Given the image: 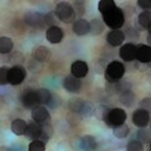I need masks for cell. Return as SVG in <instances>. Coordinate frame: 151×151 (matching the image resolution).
I'll return each mask as SVG.
<instances>
[{
	"label": "cell",
	"instance_id": "1",
	"mask_svg": "<svg viewBox=\"0 0 151 151\" xmlns=\"http://www.w3.org/2000/svg\"><path fill=\"white\" fill-rule=\"evenodd\" d=\"M102 20L105 23V25L111 28L112 30H117L125 24V13L120 6H115L111 9L105 15H102Z\"/></svg>",
	"mask_w": 151,
	"mask_h": 151
},
{
	"label": "cell",
	"instance_id": "2",
	"mask_svg": "<svg viewBox=\"0 0 151 151\" xmlns=\"http://www.w3.org/2000/svg\"><path fill=\"white\" fill-rule=\"evenodd\" d=\"M125 74V65L124 63L119 62V60H112L107 64L106 70H105V78L108 84H115Z\"/></svg>",
	"mask_w": 151,
	"mask_h": 151
},
{
	"label": "cell",
	"instance_id": "3",
	"mask_svg": "<svg viewBox=\"0 0 151 151\" xmlns=\"http://www.w3.org/2000/svg\"><path fill=\"white\" fill-rule=\"evenodd\" d=\"M54 14L57 19H59L60 22L65 23V24H69V23H73L76 22V12L70 3H67V1H60L55 5V10H54Z\"/></svg>",
	"mask_w": 151,
	"mask_h": 151
},
{
	"label": "cell",
	"instance_id": "4",
	"mask_svg": "<svg viewBox=\"0 0 151 151\" xmlns=\"http://www.w3.org/2000/svg\"><path fill=\"white\" fill-rule=\"evenodd\" d=\"M126 119H127V113H126V111L124 110V108H120V107L111 108L110 112H108L106 125L110 126V127L119 126V125L125 124Z\"/></svg>",
	"mask_w": 151,
	"mask_h": 151
},
{
	"label": "cell",
	"instance_id": "5",
	"mask_svg": "<svg viewBox=\"0 0 151 151\" xmlns=\"http://www.w3.org/2000/svg\"><path fill=\"white\" fill-rule=\"evenodd\" d=\"M27 78V69L22 64H14L9 69V84L12 86H19L24 82Z\"/></svg>",
	"mask_w": 151,
	"mask_h": 151
},
{
	"label": "cell",
	"instance_id": "6",
	"mask_svg": "<svg viewBox=\"0 0 151 151\" xmlns=\"http://www.w3.org/2000/svg\"><path fill=\"white\" fill-rule=\"evenodd\" d=\"M24 23L32 28H37V29H43L45 28V17L44 14L39 12H28L24 15Z\"/></svg>",
	"mask_w": 151,
	"mask_h": 151
},
{
	"label": "cell",
	"instance_id": "7",
	"mask_svg": "<svg viewBox=\"0 0 151 151\" xmlns=\"http://www.w3.org/2000/svg\"><path fill=\"white\" fill-rule=\"evenodd\" d=\"M32 120L39 125L49 124L50 122V115L49 111L45 106H37L32 110Z\"/></svg>",
	"mask_w": 151,
	"mask_h": 151
},
{
	"label": "cell",
	"instance_id": "8",
	"mask_svg": "<svg viewBox=\"0 0 151 151\" xmlns=\"http://www.w3.org/2000/svg\"><path fill=\"white\" fill-rule=\"evenodd\" d=\"M150 121H151L150 113L145 110L137 108V110L134 111V113H132V124L136 127H139V129L147 127V125H150Z\"/></svg>",
	"mask_w": 151,
	"mask_h": 151
},
{
	"label": "cell",
	"instance_id": "9",
	"mask_svg": "<svg viewBox=\"0 0 151 151\" xmlns=\"http://www.w3.org/2000/svg\"><path fill=\"white\" fill-rule=\"evenodd\" d=\"M88 72H89V67L87 62H84V60H81V59L74 60L72 65H70V73H72L73 77L78 79L84 78L88 74Z\"/></svg>",
	"mask_w": 151,
	"mask_h": 151
},
{
	"label": "cell",
	"instance_id": "10",
	"mask_svg": "<svg viewBox=\"0 0 151 151\" xmlns=\"http://www.w3.org/2000/svg\"><path fill=\"white\" fill-rule=\"evenodd\" d=\"M63 37H64L63 29L58 25L50 27L45 32V38L50 44H59L60 42L63 40Z\"/></svg>",
	"mask_w": 151,
	"mask_h": 151
},
{
	"label": "cell",
	"instance_id": "11",
	"mask_svg": "<svg viewBox=\"0 0 151 151\" xmlns=\"http://www.w3.org/2000/svg\"><path fill=\"white\" fill-rule=\"evenodd\" d=\"M22 103L25 108H34L37 106H40V102H39V97H38V93L37 91H33V89H29L23 93L22 96Z\"/></svg>",
	"mask_w": 151,
	"mask_h": 151
},
{
	"label": "cell",
	"instance_id": "12",
	"mask_svg": "<svg viewBox=\"0 0 151 151\" xmlns=\"http://www.w3.org/2000/svg\"><path fill=\"white\" fill-rule=\"evenodd\" d=\"M120 58L125 62H134L136 59V45L134 43L122 44L120 48Z\"/></svg>",
	"mask_w": 151,
	"mask_h": 151
},
{
	"label": "cell",
	"instance_id": "13",
	"mask_svg": "<svg viewBox=\"0 0 151 151\" xmlns=\"http://www.w3.org/2000/svg\"><path fill=\"white\" fill-rule=\"evenodd\" d=\"M136 60L142 64H147L151 60V47L149 44L136 45Z\"/></svg>",
	"mask_w": 151,
	"mask_h": 151
},
{
	"label": "cell",
	"instance_id": "14",
	"mask_svg": "<svg viewBox=\"0 0 151 151\" xmlns=\"http://www.w3.org/2000/svg\"><path fill=\"white\" fill-rule=\"evenodd\" d=\"M82 82L73 76H67L63 79V88L69 93H78L81 91Z\"/></svg>",
	"mask_w": 151,
	"mask_h": 151
},
{
	"label": "cell",
	"instance_id": "15",
	"mask_svg": "<svg viewBox=\"0 0 151 151\" xmlns=\"http://www.w3.org/2000/svg\"><path fill=\"white\" fill-rule=\"evenodd\" d=\"M32 58L39 63L47 62L50 58V50L44 45H38L34 47L32 50Z\"/></svg>",
	"mask_w": 151,
	"mask_h": 151
},
{
	"label": "cell",
	"instance_id": "16",
	"mask_svg": "<svg viewBox=\"0 0 151 151\" xmlns=\"http://www.w3.org/2000/svg\"><path fill=\"white\" fill-rule=\"evenodd\" d=\"M72 32L76 35L83 37L89 33V22L86 20L84 18H79L77 19L73 24H72Z\"/></svg>",
	"mask_w": 151,
	"mask_h": 151
},
{
	"label": "cell",
	"instance_id": "17",
	"mask_svg": "<svg viewBox=\"0 0 151 151\" xmlns=\"http://www.w3.org/2000/svg\"><path fill=\"white\" fill-rule=\"evenodd\" d=\"M125 40V33L117 29V30H111L107 34V43L111 47H119L124 44Z\"/></svg>",
	"mask_w": 151,
	"mask_h": 151
},
{
	"label": "cell",
	"instance_id": "18",
	"mask_svg": "<svg viewBox=\"0 0 151 151\" xmlns=\"http://www.w3.org/2000/svg\"><path fill=\"white\" fill-rule=\"evenodd\" d=\"M79 147L83 151H94L97 149V140L92 135H84L79 140Z\"/></svg>",
	"mask_w": 151,
	"mask_h": 151
},
{
	"label": "cell",
	"instance_id": "19",
	"mask_svg": "<svg viewBox=\"0 0 151 151\" xmlns=\"http://www.w3.org/2000/svg\"><path fill=\"white\" fill-rule=\"evenodd\" d=\"M40 130H42V125H39V124H37V122L33 121L32 124H28L24 136H25V137H28L29 140H32V141L39 140V137H40Z\"/></svg>",
	"mask_w": 151,
	"mask_h": 151
},
{
	"label": "cell",
	"instance_id": "20",
	"mask_svg": "<svg viewBox=\"0 0 151 151\" xmlns=\"http://www.w3.org/2000/svg\"><path fill=\"white\" fill-rule=\"evenodd\" d=\"M27 121L25 120H23V119H15V120H13L12 121V124H10V130L14 135H17V136H23L25 134V130H27Z\"/></svg>",
	"mask_w": 151,
	"mask_h": 151
},
{
	"label": "cell",
	"instance_id": "21",
	"mask_svg": "<svg viewBox=\"0 0 151 151\" xmlns=\"http://www.w3.org/2000/svg\"><path fill=\"white\" fill-rule=\"evenodd\" d=\"M87 105V101H84L83 98L81 97H74V98H70L69 102H68V108L70 112H76V113H79L83 111V108L86 107Z\"/></svg>",
	"mask_w": 151,
	"mask_h": 151
},
{
	"label": "cell",
	"instance_id": "22",
	"mask_svg": "<svg viewBox=\"0 0 151 151\" xmlns=\"http://www.w3.org/2000/svg\"><path fill=\"white\" fill-rule=\"evenodd\" d=\"M105 30V23L101 19H92L89 22V33L92 35H101Z\"/></svg>",
	"mask_w": 151,
	"mask_h": 151
},
{
	"label": "cell",
	"instance_id": "23",
	"mask_svg": "<svg viewBox=\"0 0 151 151\" xmlns=\"http://www.w3.org/2000/svg\"><path fill=\"white\" fill-rule=\"evenodd\" d=\"M135 100H136L135 94H134V92H132L131 89H127V91H124V92L120 93V102L126 107L134 106V103L136 102Z\"/></svg>",
	"mask_w": 151,
	"mask_h": 151
},
{
	"label": "cell",
	"instance_id": "24",
	"mask_svg": "<svg viewBox=\"0 0 151 151\" xmlns=\"http://www.w3.org/2000/svg\"><path fill=\"white\" fill-rule=\"evenodd\" d=\"M14 48V43L12 38L9 37H0V53L1 54H10Z\"/></svg>",
	"mask_w": 151,
	"mask_h": 151
},
{
	"label": "cell",
	"instance_id": "25",
	"mask_svg": "<svg viewBox=\"0 0 151 151\" xmlns=\"http://www.w3.org/2000/svg\"><path fill=\"white\" fill-rule=\"evenodd\" d=\"M53 134H54V130H53V126H52L50 124H44V125H42L39 140L47 144L52 137H53Z\"/></svg>",
	"mask_w": 151,
	"mask_h": 151
},
{
	"label": "cell",
	"instance_id": "26",
	"mask_svg": "<svg viewBox=\"0 0 151 151\" xmlns=\"http://www.w3.org/2000/svg\"><path fill=\"white\" fill-rule=\"evenodd\" d=\"M113 129V136L117 139H126L127 136L130 135V127L127 126L126 124H122V125H119V126H115L112 127Z\"/></svg>",
	"mask_w": 151,
	"mask_h": 151
},
{
	"label": "cell",
	"instance_id": "27",
	"mask_svg": "<svg viewBox=\"0 0 151 151\" xmlns=\"http://www.w3.org/2000/svg\"><path fill=\"white\" fill-rule=\"evenodd\" d=\"M137 23L141 28H145V29H147V28L151 25V12L150 10H144L142 13L139 14L137 17Z\"/></svg>",
	"mask_w": 151,
	"mask_h": 151
},
{
	"label": "cell",
	"instance_id": "28",
	"mask_svg": "<svg viewBox=\"0 0 151 151\" xmlns=\"http://www.w3.org/2000/svg\"><path fill=\"white\" fill-rule=\"evenodd\" d=\"M111 108L110 107H106V106H98L96 110L93 111V115L97 117L98 120H101L103 124L107 122V117H108V112H110Z\"/></svg>",
	"mask_w": 151,
	"mask_h": 151
},
{
	"label": "cell",
	"instance_id": "29",
	"mask_svg": "<svg viewBox=\"0 0 151 151\" xmlns=\"http://www.w3.org/2000/svg\"><path fill=\"white\" fill-rule=\"evenodd\" d=\"M37 93H38V97H39V102H40V106H44V105H48L50 98H52V93L49 89L47 88H39L37 89Z\"/></svg>",
	"mask_w": 151,
	"mask_h": 151
},
{
	"label": "cell",
	"instance_id": "30",
	"mask_svg": "<svg viewBox=\"0 0 151 151\" xmlns=\"http://www.w3.org/2000/svg\"><path fill=\"white\" fill-rule=\"evenodd\" d=\"M137 141H140L142 145L150 144L151 142V130H147V127L140 129L137 131Z\"/></svg>",
	"mask_w": 151,
	"mask_h": 151
},
{
	"label": "cell",
	"instance_id": "31",
	"mask_svg": "<svg viewBox=\"0 0 151 151\" xmlns=\"http://www.w3.org/2000/svg\"><path fill=\"white\" fill-rule=\"evenodd\" d=\"M116 6V3L113 1V0H101L100 3H98V10L102 15H105L106 13H108Z\"/></svg>",
	"mask_w": 151,
	"mask_h": 151
},
{
	"label": "cell",
	"instance_id": "32",
	"mask_svg": "<svg viewBox=\"0 0 151 151\" xmlns=\"http://www.w3.org/2000/svg\"><path fill=\"white\" fill-rule=\"evenodd\" d=\"M72 6L76 12V15H78L81 18L84 15V13H86V4H84V1H82V0H76L72 4Z\"/></svg>",
	"mask_w": 151,
	"mask_h": 151
},
{
	"label": "cell",
	"instance_id": "33",
	"mask_svg": "<svg viewBox=\"0 0 151 151\" xmlns=\"http://www.w3.org/2000/svg\"><path fill=\"white\" fill-rule=\"evenodd\" d=\"M28 151H45V142L40 140L32 141L28 146Z\"/></svg>",
	"mask_w": 151,
	"mask_h": 151
},
{
	"label": "cell",
	"instance_id": "34",
	"mask_svg": "<svg viewBox=\"0 0 151 151\" xmlns=\"http://www.w3.org/2000/svg\"><path fill=\"white\" fill-rule=\"evenodd\" d=\"M9 67H0V86H5L9 83Z\"/></svg>",
	"mask_w": 151,
	"mask_h": 151
},
{
	"label": "cell",
	"instance_id": "35",
	"mask_svg": "<svg viewBox=\"0 0 151 151\" xmlns=\"http://www.w3.org/2000/svg\"><path fill=\"white\" fill-rule=\"evenodd\" d=\"M127 151H144V145L137 140H131L127 144Z\"/></svg>",
	"mask_w": 151,
	"mask_h": 151
},
{
	"label": "cell",
	"instance_id": "36",
	"mask_svg": "<svg viewBox=\"0 0 151 151\" xmlns=\"http://www.w3.org/2000/svg\"><path fill=\"white\" fill-rule=\"evenodd\" d=\"M67 120L70 126H77V125H79V122H81V115L76 113V112H69L67 116Z\"/></svg>",
	"mask_w": 151,
	"mask_h": 151
},
{
	"label": "cell",
	"instance_id": "37",
	"mask_svg": "<svg viewBox=\"0 0 151 151\" xmlns=\"http://www.w3.org/2000/svg\"><path fill=\"white\" fill-rule=\"evenodd\" d=\"M139 106L141 110H145L147 111L149 113L151 112V97H146V98H142V100L140 101Z\"/></svg>",
	"mask_w": 151,
	"mask_h": 151
},
{
	"label": "cell",
	"instance_id": "38",
	"mask_svg": "<svg viewBox=\"0 0 151 151\" xmlns=\"http://www.w3.org/2000/svg\"><path fill=\"white\" fill-rule=\"evenodd\" d=\"M45 25L48 27V28H50V27H54V25H57L55 24V14L54 13H48V14H45Z\"/></svg>",
	"mask_w": 151,
	"mask_h": 151
},
{
	"label": "cell",
	"instance_id": "39",
	"mask_svg": "<svg viewBox=\"0 0 151 151\" xmlns=\"http://www.w3.org/2000/svg\"><path fill=\"white\" fill-rule=\"evenodd\" d=\"M137 6L144 10H150L151 9V0H137Z\"/></svg>",
	"mask_w": 151,
	"mask_h": 151
},
{
	"label": "cell",
	"instance_id": "40",
	"mask_svg": "<svg viewBox=\"0 0 151 151\" xmlns=\"http://www.w3.org/2000/svg\"><path fill=\"white\" fill-rule=\"evenodd\" d=\"M102 63H103V60L100 59V60H98V62L96 63V65H94V69H96V72H97V73H105L103 70H106V67H107V65H102Z\"/></svg>",
	"mask_w": 151,
	"mask_h": 151
},
{
	"label": "cell",
	"instance_id": "41",
	"mask_svg": "<svg viewBox=\"0 0 151 151\" xmlns=\"http://www.w3.org/2000/svg\"><path fill=\"white\" fill-rule=\"evenodd\" d=\"M0 62H10V54H1L0 53Z\"/></svg>",
	"mask_w": 151,
	"mask_h": 151
},
{
	"label": "cell",
	"instance_id": "42",
	"mask_svg": "<svg viewBox=\"0 0 151 151\" xmlns=\"http://www.w3.org/2000/svg\"><path fill=\"white\" fill-rule=\"evenodd\" d=\"M0 151H13V149H10L9 146H0Z\"/></svg>",
	"mask_w": 151,
	"mask_h": 151
},
{
	"label": "cell",
	"instance_id": "43",
	"mask_svg": "<svg viewBox=\"0 0 151 151\" xmlns=\"http://www.w3.org/2000/svg\"><path fill=\"white\" fill-rule=\"evenodd\" d=\"M147 32H149V35L151 37V25H150V27L147 28Z\"/></svg>",
	"mask_w": 151,
	"mask_h": 151
},
{
	"label": "cell",
	"instance_id": "44",
	"mask_svg": "<svg viewBox=\"0 0 151 151\" xmlns=\"http://www.w3.org/2000/svg\"><path fill=\"white\" fill-rule=\"evenodd\" d=\"M149 43L151 44V37H150V35H149ZM150 47H151V45H150Z\"/></svg>",
	"mask_w": 151,
	"mask_h": 151
},
{
	"label": "cell",
	"instance_id": "45",
	"mask_svg": "<svg viewBox=\"0 0 151 151\" xmlns=\"http://www.w3.org/2000/svg\"><path fill=\"white\" fill-rule=\"evenodd\" d=\"M147 65H149V67H150V68H151V60H150V62H149V63H147Z\"/></svg>",
	"mask_w": 151,
	"mask_h": 151
},
{
	"label": "cell",
	"instance_id": "46",
	"mask_svg": "<svg viewBox=\"0 0 151 151\" xmlns=\"http://www.w3.org/2000/svg\"><path fill=\"white\" fill-rule=\"evenodd\" d=\"M150 130H151V121H150Z\"/></svg>",
	"mask_w": 151,
	"mask_h": 151
},
{
	"label": "cell",
	"instance_id": "47",
	"mask_svg": "<svg viewBox=\"0 0 151 151\" xmlns=\"http://www.w3.org/2000/svg\"><path fill=\"white\" fill-rule=\"evenodd\" d=\"M150 151H151V142H150Z\"/></svg>",
	"mask_w": 151,
	"mask_h": 151
}]
</instances>
